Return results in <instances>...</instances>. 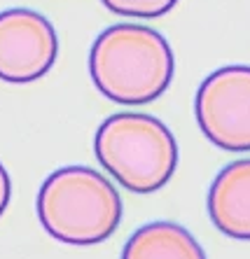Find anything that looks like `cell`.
Listing matches in <instances>:
<instances>
[{"instance_id": "obj_1", "label": "cell", "mask_w": 250, "mask_h": 259, "mask_svg": "<svg viewBox=\"0 0 250 259\" xmlns=\"http://www.w3.org/2000/svg\"><path fill=\"white\" fill-rule=\"evenodd\" d=\"M176 70L173 49L159 30L141 24H115L94 40L92 82L108 101L122 105L152 103L169 89Z\"/></svg>"}, {"instance_id": "obj_2", "label": "cell", "mask_w": 250, "mask_h": 259, "mask_svg": "<svg viewBox=\"0 0 250 259\" xmlns=\"http://www.w3.org/2000/svg\"><path fill=\"white\" fill-rule=\"evenodd\" d=\"M37 217L52 238L66 245H98L122 224V196L89 166L56 168L37 192Z\"/></svg>"}, {"instance_id": "obj_3", "label": "cell", "mask_w": 250, "mask_h": 259, "mask_svg": "<svg viewBox=\"0 0 250 259\" xmlns=\"http://www.w3.org/2000/svg\"><path fill=\"white\" fill-rule=\"evenodd\" d=\"M98 163L134 194L159 192L178 168V143L164 121L143 112H117L98 126Z\"/></svg>"}, {"instance_id": "obj_4", "label": "cell", "mask_w": 250, "mask_h": 259, "mask_svg": "<svg viewBox=\"0 0 250 259\" xmlns=\"http://www.w3.org/2000/svg\"><path fill=\"white\" fill-rule=\"evenodd\" d=\"M196 124L215 147L250 152V66L211 72L194 96Z\"/></svg>"}, {"instance_id": "obj_5", "label": "cell", "mask_w": 250, "mask_h": 259, "mask_svg": "<svg viewBox=\"0 0 250 259\" xmlns=\"http://www.w3.org/2000/svg\"><path fill=\"white\" fill-rule=\"evenodd\" d=\"M59 54L56 30L45 14L26 7L0 12V79L28 84L45 77Z\"/></svg>"}, {"instance_id": "obj_6", "label": "cell", "mask_w": 250, "mask_h": 259, "mask_svg": "<svg viewBox=\"0 0 250 259\" xmlns=\"http://www.w3.org/2000/svg\"><path fill=\"white\" fill-rule=\"evenodd\" d=\"M208 215L215 229L250 241V159L227 163L208 189Z\"/></svg>"}, {"instance_id": "obj_7", "label": "cell", "mask_w": 250, "mask_h": 259, "mask_svg": "<svg viewBox=\"0 0 250 259\" xmlns=\"http://www.w3.org/2000/svg\"><path fill=\"white\" fill-rule=\"evenodd\" d=\"M122 259H206V252L180 224L150 222L131 234Z\"/></svg>"}, {"instance_id": "obj_8", "label": "cell", "mask_w": 250, "mask_h": 259, "mask_svg": "<svg viewBox=\"0 0 250 259\" xmlns=\"http://www.w3.org/2000/svg\"><path fill=\"white\" fill-rule=\"evenodd\" d=\"M110 12L131 19H157L164 17L178 5V0H101Z\"/></svg>"}, {"instance_id": "obj_9", "label": "cell", "mask_w": 250, "mask_h": 259, "mask_svg": "<svg viewBox=\"0 0 250 259\" xmlns=\"http://www.w3.org/2000/svg\"><path fill=\"white\" fill-rule=\"evenodd\" d=\"M10 199H12V180H10V173L5 170V166L0 163V217L7 210Z\"/></svg>"}]
</instances>
